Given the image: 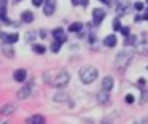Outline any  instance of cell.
Masks as SVG:
<instances>
[{
    "label": "cell",
    "mask_w": 148,
    "mask_h": 124,
    "mask_svg": "<svg viewBox=\"0 0 148 124\" xmlns=\"http://www.w3.org/2000/svg\"><path fill=\"white\" fill-rule=\"evenodd\" d=\"M97 76H99V72L92 65H84L83 69H80V79L84 84H91L92 81H96Z\"/></svg>",
    "instance_id": "obj_2"
},
{
    "label": "cell",
    "mask_w": 148,
    "mask_h": 124,
    "mask_svg": "<svg viewBox=\"0 0 148 124\" xmlns=\"http://www.w3.org/2000/svg\"><path fill=\"white\" fill-rule=\"evenodd\" d=\"M81 29H83V24H81V22H73V24L69 27V30L70 32H80Z\"/></svg>",
    "instance_id": "obj_19"
},
{
    "label": "cell",
    "mask_w": 148,
    "mask_h": 124,
    "mask_svg": "<svg viewBox=\"0 0 148 124\" xmlns=\"http://www.w3.org/2000/svg\"><path fill=\"white\" fill-rule=\"evenodd\" d=\"M34 53L43 54V53H45V46H42V45H34Z\"/></svg>",
    "instance_id": "obj_22"
},
{
    "label": "cell",
    "mask_w": 148,
    "mask_h": 124,
    "mask_svg": "<svg viewBox=\"0 0 148 124\" xmlns=\"http://www.w3.org/2000/svg\"><path fill=\"white\" fill-rule=\"evenodd\" d=\"M21 19H23L24 22H32V21H34V14H32V11H24L23 14H21Z\"/></svg>",
    "instance_id": "obj_16"
},
{
    "label": "cell",
    "mask_w": 148,
    "mask_h": 124,
    "mask_svg": "<svg viewBox=\"0 0 148 124\" xmlns=\"http://www.w3.org/2000/svg\"><path fill=\"white\" fill-rule=\"evenodd\" d=\"M43 78H45V81L48 83V84L54 86V88H64L69 83V79H70V75H69L65 70H59V72H56L53 76H49V73L46 72Z\"/></svg>",
    "instance_id": "obj_1"
},
{
    "label": "cell",
    "mask_w": 148,
    "mask_h": 124,
    "mask_svg": "<svg viewBox=\"0 0 148 124\" xmlns=\"http://www.w3.org/2000/svg\"><path fill=\"white\" fill-rule=\"evenodd\" d=\"M137 49L140 51V53H143V54H145V53L148 54V41H147V40H143V41H142V43L137 46Z\"/></svg>",
    "instance_id": "obj_18"
},
{
    "label": "cell",
    "mask_w": 148,
    "mask_h": 124,
    "mask_svg": "<svg viewBox=\"0 0 148 124\" xmlns=\"http://www.w3.org/2000/svg\"><path fill=\"white\" fill-rule=\"evenodd\" d=\"M103 45H105V46H110V48L116 46V37H115V35H108V37H105Z\"/></svg>",
    "instance_id": "obj_14"
},
{
    "label": "cell",
    "mask_w": 148,
    "mask_h": 124,
    "mask_svg": "<svg viewBox=\"0 0 148 124\" xmlns=\"http://www.w3.org/2000/svg\"><path fill=\"white\" fill-rule=\"evenodd\" d=\"M43 2H45V0H32V3H34L35 6H42Z\"/></svg>",
    "instance_id": "obj_28"
},
{
    "label": "cell",
    "mask_w": 148,
    "mask_h": 124,
    "mask_svg": "<svg viewBox=\"0 0 148 124\" xmlns=\"http://www.w3.org/2000/svg\"><path fill=\"white\" fill-rule=\"evenodd\" d=\"M18 2H21V0H18Z\"/></svg>",
    "instance_id": "obj_33"
},
{
    "label": "cell",
    "mask_w": 148,
    "mask_h": 124,
    "mask_svg": "<svg viewBox=\"0 0 148 124\" xmlns=\"http://www.w3.org/2000/svg\"><path fill=\"white\" fill-rule=\"evenodd\" d=\"M105 14H107V13H105V10H102V8H96V10L92 11V22H94L96 25H99L100 22L103 21Z\"/></svg>",
    "instance_id": "obj_5"
},
{
    "label": "cell",
    "mask_w": 148,
    "mask_h": 124,
    "mask_svg": "<svg viewBox=\"0 0 148 124\" xmlns=\"http://www.w3.org/2000/svg\"><path fill=\"white\" fill-rule=\"evenodd\" d=\"M65 100H69V95L67 94H62V92H59V94H56L54 95V102H65Z\"/></svg>",
    "instance_id": "obj_17"
},
{
    "label": "cell",
    "mask_w": 148,
    "mask_h": 124,
    "mask_svg": "<svg viewBox=\"0 0 148 124\" xmlns=\"http://www.w3.org/2000/svg\"><path fill=\"white\" fill-rule=\"evenodd\" d=\"M103 124H112V123H110V121L107 123V119H103Z\"/></svg>",
    "instance_id": "obj_32"
},
{
    "label": "cell",
    "mask_w": 148,
    "mask_h": 124,
    "mask_svg": "<svg viewBox=\"0 0 148 124\" xmlns=\"http://www.w3.org/2000/svg\"><path fill=\"white\" fill-rule=\"evenodd\" d=\"M147 123H148V118H143V119L137 121V123H134V124H147Z\"/></svg>",
    "instance_id": "obj_30"
},
{
    "label": "cell",
    "mask_w": 148,
    "mask_h": 124,
    "mask_svg": "<svg viewBox=\"0 0 148 124\" xmlns=\"http://www.w3.org/2000/svg\"><path fill=\"white\" fill-rule=\"evenodd\" d=\"M61 41H53V45H51V51H53V53H59V49H61Z\"/></svg>",
    "instance_id": "obj_20"
},
{
    "label": "cell",
    "mask_w": 148,
    "mask_h": 124,
    "mask_svg": "<svg viewBox=\"0 0 148 124\" xmlns=\"http://www.w3.org/2000/svg\"><path fill=\"white\" fill-rule=\"evenodd\" d=\"M97 99H99L100 103H107V102L110 100V95H108V92H107V91H102V92L97 94Z\"/></svg>",
    "instance_id": "obj_15"
},
{
    "label": "cell",
    "mask_w": 148,
    "mask_h": 124,
    "mask_svg": "<svg viewBox=\"0 0 148 124\" xmlns=\"http://www.w3.org/2000/svg\"><path fill=\"white\" fill-rule=\"evenodd\" d=\"M26 123L27 124H46V119H45V116H42V114H34V116H30Z\"/></svg>",
    "instance_id": "obj_11"
},
{
    "label": "cell",
    "mask_w": 148,
    "mask_h": 124,
    "mask_svg": "<svg viewBox=\"0 0 148 124\" xmlns=\"http://www.w3.org/2000/svg\"><path fill=\"white\" fill-rule=\"evenodd\" d=\"M134 8L137 10V11H142V10H143V3H142V2H135L134 3Z\"/></svg>",
    "instance_id": "obj_24"
},
{
    "label": "cell",
    "mask_w": 148,
    "mask_h": 124,
    "mask_svg": "<svg viewBox=\"0 0 148 124\" xmlns=\"http://www.w3.org/2000/svg\"><path fill=\"white\" fill-rule=\"evenodd\" d=\"M113 29H115V30H121V25H119V19H115V21H113Z\"/></svg>",
    "instance_id": "obj_25"
},
{
    "label": "cell",
    "mask_w": 148,
    "mask_h": 124,
    "mask_svg": "<svg viewBox=\"0 0 148 124\" xmlns=\"http://www.w3.org/2000/svg\"><path fill=\"white\" fill-rule=\"evenodd\" d=\"M56 10V0H45V14L51 16Z\"/></svg>",
    "instance_id": "obj_10"
},
{
    "label": "cell",
    "mask_w": 148,
    "mask_h": 124,
    "mask_svg": "<svg viewBox=\"0 0 148 124\" xmlns=\"http://www.w3.org/2000/svg\"><path fill=\"white\" fill-rule=\"evenodd\" d=\"M113 88V78L112 76H105V78L102 79V91H107L110 92Z\"/></svg>",
    "instance_id": "obj_12"
},
{
    "label": "cell",
    "mask_w": 148,
    "mask_h": 124,
    "mask_svg": "<svg viewBox=\"0 0 148 124\" xmlns=\"http://www.w3.org/2000/svg\"><path fill=\"white\" fill-rule=\"evenodd\" d=\"M14 79L16 81H19V83H23V81H26V78H27V72L24 69H18L16 72H14Z\"/></svg>",
    "instance_id": "obj_13"
},
{
    "label": "cell",
    "mask_w": 148,
    "mask_h": 124,
    "mask_svg": "<svg viewBox=\"0 0 148 124\" xmlns=\"http://www.w3.org/2000/svg\"><path fill=\"white\" fill-rule=\"evenodd\" d=\"M134 100H135V99H134V95H132V94L126 95V102H127V103H134Z\"/></svg>",
    "instance_id": "obj_27"
},
{
    "label": "cell",
    "mask_w": 148,
    "mask_h": 124,
    "mask_svg": "<svg viewBox=\"0 0 148 124\" xmlns=\"http://www.w3.org/2000/svg\"><path fill=\"white\" fill-rule=\"evenodd\" d=\"M145 102H148V91L142 92V103H145Z\"/></svg>",
    "instance_id": "obj_26"
},
{
    "label": "cell",
    "mask_w": 148,
    "mask_h": 124,
    "mask_svg": "<svg viewBox=\"0 0 148 124\" xmlns=\"http://www.w3.org/2000/svg\"><path fill=\"white\" fill-rule=\"evenodd\" d=\"M102 3H105V5H110V0H100Z\"/></svg>",
    "instance_id": "obj_31"
},
{
    "label": "cell",
    "mask_w": 148,
    "mask_h": 124,
    "mask_svg": "<svg viewBox=\"0 0 148 124\" xmlns=\"http://www.w3.org/2000/svg\"><path fill=\"white\" fill-rule=\"evenodd\" d=\"M72 3H73V5H81V6H88V3H89V0H72Z\"/></svg>",
    "instance_id": "obj_23"
},
{
    "label": "cell",
    "mask_w": 148,
    "mask_h": 124,
    "mask_svg": "<svg viewBox=\"0 0 148 124\" xmlns=\"http://www.w3.org/2000/svg\"><path fill=\"white\" fill-rule=\"evenodd\" d=\"M121 34L127 37V35H129V29H127V27H121Z\"/></svg>",
    "instance_id": "obj_29"
},
{
    "label": "cell",
    "mask_w": 148,
    "mask_h": 124,
    "mask_svg": "<svg viewBox=\"0 0 148 124\" xmlns=\"http://www.w3.org/2000/svg\"><path fill=\"white\" fill-rule=\"evenodd\" d=\"M0 21L7 22V24H11V21L7 16V0H0Z\"/></svg>",
    "instance_id": "obj_8"
},
{
    "label": "cell",
    "mask_w": 148,
    "mask_h": 124,
    "mask_svg": "<svg viewBox=\"0 0 148 124\" xmlns=\"http://www.w3.org/2000/svg\"><path fill=\"white\" fill-rule=\"evenodd\" d=\"M147 2H148V0H147Z\"/></svg>",
    "instance_id": "obj_34"
},
{
    "label": "cell",
    "mask_w": 148,
    "mask_h": 124,
    "mask_svg": "<svg viewBox=\"0 0 148 124\" xmlns=\"http://www.w3.org/2000/svg\"><path fill=\"white\" fill-rule=\"evenodd\" d=\"M134 57V49H123L121 53H118L115 59V67L116 69H124V67L129 65V62Z\"/></svg>",
    "instance_id": "obj_3"
},
{
    "label": "cell",
    "mask_w": 148,
    "mask_h": 124,
    "mask_svg": "<svg viewBox=\"0 0 148 124\" xmlns=\"http://www.w3.org/2000/svg\"><path fill=\"white\" fill-rule=\"evenodd\" d=\"M53 37H54L56 41H61V43H64V41L67 40V37H65V32L62 30L61 27H58V29H54V30H53Z\"/></svg>",
    "instance_id": "obj_9"
},
{
    "label": "cell",
    "mask_w": 148,
    "mask_h": 124,
    "mask_svg": "<svg viewBox=\"0 0 148 124\" xmlns=\"http://www.w3.org/2000/svg\"><path fill=\"white\" fill-rule=\"evenodd\" d=\"M32 88H34V81H29L26 86H23V88L18 91V99H21V100H23V99H27L30 95V92H32Z\"/></svg>",
    "instance_id": "obj_4"
},
{
    "label": "cell",
    "mask_w": 148,
    "mask_h": 124,
    "mask_svg": "<svg viewBox=\"0 0 148 124\" xmlns=\"http://www.w3.org/2000/svg\"><path fill=\"white\" fill-rule=\"evenodd\" d=\"M16 111V105L14 103H5L0 107V114L2 116H8V114H13Z\"/></svg>",
    "instance_id": "obj_7"
},
{
    "label": "cell",
    "mask_w": 148,
    "mask_h": 124,
    "mask_svg": "<svg viewBox=\"0 0 148 124\" xmlns=\"http://www.w3.org/2000/svg\"><path fill=\"white\" fill-rule=\"evenodd\" d=\"M0 38L8 45H13L19 40V35L18 34H5V32H0Z\"/></svg>",
    "instance_id": "obj_6"
},
{
    "label": "cell",
    "mask_w": 148,
    "mask_h": 124,
    "mask_svg": "<svg viewBox=\"0 0 148 124\" xmlns=\"http://www.w3.org/2000/svg\"><path fill=\"white\" fill-rule=\"evenodd\" d=\"M3 54H5L7 57H13V56H14V51L11 49L10 46H5V48H3Z\"/></svg>",
    "instance_id": "obj_21"
}]
</instances>
